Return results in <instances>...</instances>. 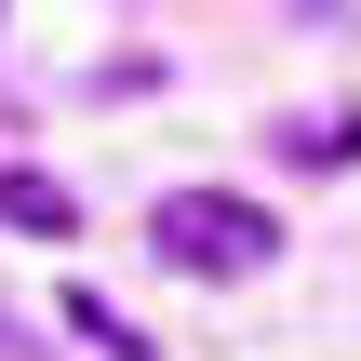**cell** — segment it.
I'll list each match as a JSON object with an SVG mask.
<instances>
[{
	"label": "cell",
	"instance_id": "obj_1",
	"mask_svg": "<svg viewBox=\"0 0 361 361\" xmlns=\"http://www.w3.org/2000/svg\"><path fill=\"white\" fill-rule=\"evenodd\" d=\"M147 255L188 268V281H255V268L281 255V228H268L241 188H174V201H147Z\"/></svg>",
	"mask_w": 361,
	"mask_h": 361
},
{
	"label": "cell",
	"instance_id": "obj_2",
	"mask_svg": "<svg viewBox=\"0 0 361 361\" xmlns=\"http://www.w3.org/2000/svg\"><path fill=\"white\" fill-rule=\"evenodd\" d=\"M0 228H27V241H67L80 214H67V188H54V174H27V161H0Z\"/></svg>",
	"mask_w": 361,
	"mask_h": 361
},
{
	"label": "cell",
	"instance_id": "obj_3",
	"mask_svg": "<svg viewBox=\"0 0 361 361\" xmlns=\"http://www.w3.org/2000/svg\"><path fill=\"white\" fill-rule=\"evenodd\" d=\"M281 147H295V161H348L361 121H348V107H308V121H281Z\"/></svg>",
	"mask_w": 361,
	"mask_h": 361
},
{
	"label": "cell",
	"instance_id": "obj_4",
	"mask_svg": "<svg viewBox=\"0 0 361 361\" xmlns=\"http://www.w3.org/2000/svg\"><path fill=\"white\" fill-rule=\"evenodd\" d=\"M67 335H80V348H107V361H147V335H121L94 295H67Z\"/></svg>",
	"mask_w": 361,
	"mask_h": 361
}]
</instances>
